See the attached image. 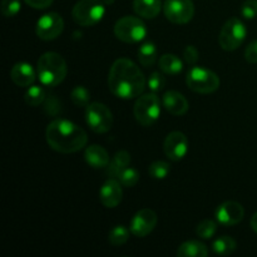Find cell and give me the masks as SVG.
I'll list each match as a JSON object with an SVG mask.
<instances>
[{
	"label": "cell",
	"instance_id": "cell-1",
	"mask_svg": "<svg viewBox=\"0 0 257 257\" xmlns=\"http://www.w3.org/2000/svg\"><path fill=\"white\" fill-rule=\"evenodd\" d=\"M108 87L118 98L133 99L146 88V78L137 64L127 58H119L112 64L108 74Z\"/></svg>",
	"mask_w": 257,
	"mask_h": 257
},
{
	"label": "cell",
	"instance_id": "cell-2",
	"mask_svg": "<svg viewBox=\"0 0 257 257\" xmlns=\"http://www.w3.org/2000/svg\"><path fill=\"white\" fill-rule=\"evenodd\" d=\"M45 137L49 147L59 153H75L84 148L88 142V136L83 128L62 118L48 124Z\"/></svg>",
	"mask_w": 257,
	"mask_h": 257
},
{
	"label": "cell",
	"instance_id": "cell-3",
	"mask_svg": "<svg viewBox=\"0 0 257 257\" xmlns=\"http://www.w3.org/2000/svg\"><path fill=\"white\" fill-rule=\"evenodd\" d=\"M68 73L64 58L55 52L44 53L37 64V75L42 84L55 87L65 79Z\"/></svg>",
	"mask_w": 257,
	"mask_h": 257
},
{
	"label": "cell",
	"instance_id": "cell-4",
	"mask_svg": "<svg viewBox=\"0 0 257 257\" xmlns=\"http://www.w3.org/2000/svg\"><path fill=\"white\" fill-rule=\"evenodd\" d=\"M104 5L100 0H79L72 10L73 20L80 27H93L104 17Z\"/></svg>",
	"mask_w": 257,
	"mask_h": 257
},
{
	"label": "cell",
	"instance_id": "cell-5",
	"mask_svg": "<svg viewBox=\"0 0 257 257\" xmlns=\"http://www.w3.org/2000/svg\"><path fill=\"white\" fill-rule=\"evenodd\" d=\"M186 83L191 90L201 94H210L220 87V78L215 72L203 67H193L188 70Z\"/></svg>",
	"mask_w": 257,
	"mask_h": 257
},
{
	"label": "cell",
	"instance_id": "cell-6",
	"mask_svg": "<svg viewBox=\"0 0 257 257\" xmlns=\"http://www.w3.org/2000/svg\"><path fill=\"white\" fill-rule=\"evenodd\" d=\"M135 118L143 127H150L161 114V100L155 93L140 95L133 107Z\"/></svg>",
	"mask_w": 257,
	"mask_h": 257
},
{
	"label": "cell",
	"instance_id": "cell-7",
	"mask_svg": "<svg viewBox=\"0 0 257 257\" xmlns=\"http://www.w3.org/2000/svg\"><path fill=\"white\" fill-rule=\"evenodd\" d=\"M247 30L245 24L237 18H231L223 24L218 35V43L220 47L226 52H232L236 50L245 40Z\"/></svg>",
	"mask_w": 257,
	"mask_h": 257
},
{
	"label": "cell",
	"instance_id": "cell-8",
	"mask_svg": "<svg viewBox=\"0 0 257 257\" xmlns=\"http://www.w3.org/2000/svg\"><path fill=\"white\" fill-rule=\"evenodd\" d=\"M114 34L124 43H138L147 35L146 24L137 17H123L114 24Z\"/></svg>",
	"mask_w": 257,
	"mask_h": 257
},
{
	"label": "cell",
	"instance_id": "cell-9",
	"mask_svg": "<svg viewBox=\"0 0 257 257\" xmlns=\"http://www.w3.org/2000/svg\"><path fill=\"white\" fill-rule=\"evenodd\" d=\"M85 120L95 133H105L112 128L113 114L103 103L93 102L85 107Z\"/></svg>",
	"mask_w": 257,
	"mask_h": 257
},
{
	"label": "cell",
	"instance_id": "cell-10",
	"mask_svg": "<svg viewBox=\"0 0 257 257\" xmlns=\"http://www.w3.org/2000/svg\"><path fill=\"white\" fill-rule=\"evenodd\" d=\"M163 12L173 24H187L195 14V5L192 0H166Z\"/></svg>",
	"mask_w": 257,
	"mask_h": 257
},
{
	"label": "cell",
	"instance_id": "cell-11",
	"mask_svg": "<svg viewBox=\"0 0 257 257\" xmlns=\"http://www.w3.org/2000/svg\"><path fill=\"white\" fill-rule=\"evenodd\" d=\"M63 29H64L63 18L58 13H48L38 20L35 32L40 39L49 42L57 39L62 34Z\"/></svg>",
	"mask_w": 257,
	"mask_h": 257
},
{
	"label": "cell",
	"instance_id": "cell-12",
	"mask_svg": "<svg viewBox=\"0 0 257 257\" xmlns=\"http://www.w3.org/2000/svg\"><path fill=\"white\" fill-rule=\"evenodd\" d=\"M157 215L151 208H142L131 220L130 230L136 237H146L157 226Z\"/></svg>",
	"mask_w": 257,
	"mask_h": 257
},
{
	"label": "cell",
	"instance_id": "cell-13",
	"mask_svg": "<svg viewBox=\"0 0 257 257\" xmlns=\"http://www.w3.org/2000/svg\"><path fill=\"white\" fill-rule=\"evenodd\" d=\"M163 151L171 161L177 162L183 160L188 152V140L185 133L175 131L167 135L163 142Z\"/></svg>",
	"mask_w": 257,
	"mask_h": 257
},
{
	"label": "cell",
	"instance_id": "cell-14",
	"mask_svg": "<svg viewBox=\"0 0 257 257\" xmlns=\"http://www.w3.org/2000/svg\"><path fill=\"white\" fill-rule=\"evenodd\" d=\"M243 216H245V210L242 205L236 201H226L216 210V220L226 227L240 223L243 220Z\"/></svg>",
	"mask_w": 257,
	"mask_h": 257
},
{
	"label": "cell",
	"instance_id": "cell-15",
	"mask_svg": "<svg viewBox=\"0 0 257 257\" xmlns=\"http://www.w3.org/2000/svg\"><path fill=\"white\" fill-rule=\"evenodd\" d=\"M122 185L115 178H109L103 183L99 190V201L104 207L114 208L122 202Z\"/></svg>",
	"mask_w": 257,
	"mask_h": 257
},
{
	"label": "cell",
	"instance_id": "cell-16",
	"mask_svg": "<svg viewBox=\"0 0 257 257\" xmlns=\"http://www.w3.org/2000/svg\"><path fill=\"white\" fill-rule=\"evenodd\" d=\"M162 104L166 110L173 115H183L188 110V102L185 95L176 90H168L163 94Z\"/></svg>",
	"mask_w": 257,
	"mask_h": 257
},
{
	"label": "cell",
	"instance_id": "cell-17",
	"mask_svg": "<svg viewBox=\"0 0 257 257\" xmlns=\"http://www.w3.org/2000/svg\"><path fill=\"white\" fill-rule=\"evenodd\" d=\"M35 72L28 63H17L10 70V78L18 87H29L35 82Z\"/></svg>",
	"mask_w": 257,
	"mask_h": 257
},
{
	"label": "cell",
	"instance_id": "cell-18",
	"mask_svg": "<svg viewBox=\"0 0 257 257\" xmlns=\"http://www.w3.org/2000/svg\"><path fill=\"white\" fill-rule=\"evenodd\" d=\"M84 158L87 161L88 165L90 167L95 168V170H100V168L108 167L110 160L109 155H108L107 151L103 147L98 145H92L85 150Z\"/></svg>",
	"mask_w": 257,
	"mask_h": 257
},
{
	"label": "cell",
	"instance_id": "cell-19",
	"mask_svg": "<svg viewBox=\"0 0 257 257\" xmlns=\"http://www.w3.org/2000/svg\"><path fill=\"white\" fill-rule=\"evenodd\" d=\"M133 9L145 19H153L162 9L161 0H133Z\"/></svg>",
	"mask_w": 257,
	"mask_h": 257
},
{
	"label": "cell",
	"instance_id": "cell-20",
	"mask_svg": "<svg viewBox=\"0 0 257 257\" xmlns=\"http://www.w3.org/2000/svg\"><path fill=\"white\" fill-rule=\"evenodd\" d=\"M207 255V246L197 240L186 241L181 243L177 250L178 257H206Z\"/></svg>",
	"mask_w": 257,
	"mask_h": 257
},
{
	"label": "cell",
	"instance_id": "cell-21",
	"mask_svg": "<svg viewBox=\"0 0 257 257\" xmlns=\"http://www.w3.org/2000/svg\"><path fill=\"white\" fill-rule=\"evenodd\" d=\"M130 163H131L130 153H128L127 151H119V152H117L114 156H113L109 165H108V171H107L108 175H109L110 177H118L119 173L130 166Z\"/></svg>",
	"mask_w": 257,
	"mask_h": 257
},
{
	"label": "cell",
	"instance_id": "cell-22",
	"mask_svg": "<svg viewBox=\"0 0 257 257\" xmlns=\"http://www.w3.org/2000/svg\"><path fill=\"white\" fill-rule=\"evenodd\" d=\"M161 70L166 74H172L176 75L178 73L182 72L183 69V63L177 55L175 54H163L160 58V62H158Z\"/></svg>",
	"mask_w": 257,
	"mask_h": 257
},
{
	"label": "cell",
	"instance_id": "cell-23",
	"mask_svg": "<svg viewBox=\"0 0 257 257\" xmlns=\"http://www.w3.org/2000/svg\"><path fill=\"white\" fill-rule=\"evenodd\" d=\"M138 60L143 67H152L157 59V48L153 43H146L138 49Z\"/></svg>",
	"mask_w": 257,
	"mask_h": 257
},
{
	"label": "cell",
	"instance_id": "cell-24",
	"mask_svg": "<svg viewBox=\"0 0 257 257\" xmlns=\"http://www.w3.org/2000/svg\"><path fill=\"white\" fill-rule=\"evenodd\" d=\"M236 241L230 236H221L217 240L213 241L212 248L217 255L227 256L235 252L236 250Z\"/></svg>",
	"mask_w": 257,
	"mask_h": 257
},
{
	"label": "cell",
	"instance_id": "cell-25",
	"mask_svg": "<svg viewBox=\"0 0 257 257\" xmlns=\"http://www.w3.org/2000/svg\"><path fill=\"white\" fill-rule=\"evenodd\" d=\"M45 98H47L45 90L40 85H32L30 88H28L27 93L24 95L25 103L30 107H38V105L43 104Z\"/></svg>",
	"mask_w": 257,
	"mask_h": 257
},
{
	"label": "cell",
	"instance_id": "cell-26",
	"mask_svg": "<svg viewBox=\"0 0 257 257\" xmlns=\"http://www.w3.org/2000/svg\"><path fill=\"white\" fill-rule=\"evenodd\" d=\"M130 233L131 230H128L125 226L119 225V226H115L110 230L109 236H108V240H109L110 245L113 246H120V245H124L125 242L128 241L130 238Z\"/></svg>",
	"mask_w": 257,
	"mask_h": 257
},
{
	"label": "cell",
	"instance_id": "cell-27",
	"mask_svg": "<svg viewBox=\"0 0 257 257\" xmlns=\"http://www.w3.org/2000/svg\"><path fill=\"white\" fill-rule=\"evenodd\" d=\"M70 99L77 107H87L90 102V93L83 85H77L70 92Z\"/></svg>",
	"mask_w": 257,
	"mask_h": 257
},
{
	"label": "cell",
	"instance_id": "cell-28",
	"mask_svg": "<svg viewBox=\"0 0 257 257\" xmlns=\"http://www.w3.org/2000/svg\"><path fill=\"white\" fill-rule=\"evenodd\" d=\"M171 171V166L165 161H156L151 163L148 168V173L155 180H165Z\"/></svg>",
	"mask_w": 257,
	"mask_h": 257
},
{
	"label": "cell",
	"instance_id": "cell-29",
	"mask_svg": "<svg viewBox=\"0 0 257 257\" xmlns=\"http://www.w3.org/2000/svg\"><path fill=\"white\" fill-rule=\"evenodd\" d=\"M216 231H217V223L213 220H203L202 222L198 223L197 228H196L197 236L203 240H210L211 237H213Z\"/></svg>",
	"mask_w": 257,
	"mask_h": 257
},
{
	"label": "cell",
	"instance_id": "cell-30",
	"mask_svg": "<svg viewBox=\"0 0 257 257\" xmlns=\"http://www.w3.org/2000/svg\"><path fill=\"white\" fill-rule=\"evenodd\" d=\"M117 178L123 187H135L138 183V181H140V173L135 168L127 167L119 173V176Z\"/></svg>",
	"mask_w": 257,
	"mask_h": 257
},
{
	"label": "cell",
	"instance_id": "cell-31",
	"mask_svg": "<svg viewBox=\"0 0 257 257\" xmlns=\"http://www.w3.org/2000/svg\"><path fill=\"white\" fill-rule=\"evenodd\" d=\"M147 85L148 88H150L151 92H161L166 85V78L163 77V74H161L160 72L151 73V75L148 77L147 80Z\"/></svg>",
	"mask_w": 257,
	"mask_h": 257
},
{
	"label": "cell",
	"instance_id": "cell-32",
	"mask_svg": "<svg viewBox=\"0 0 257 257\" xmlns=\"http://www.w3.org/2000/svg\"><path fill=\"white\" fill-rule=\"evenodd\" d=\"M20 0H3L2 2V13L4 17L13 18L20 12Z\"/></svg>",
	"mask_w": 257,
	"mask_h": 257
},
{
	"label": "cell",
	"instance_id": "cell-33",
	"mask_svg": "<svg viewBox=\"0 0 257 257\" xmlns=\"http://www.w3.org/2000/svg\"><path fill=\"white\" fill-rule=\"evenodd\" d=\"M43 105H44V107H43L44 112L47 113L48 115H52V117H55V115H58L60 113V110H62L59 99H58L57 97H54V95L45 98Z\"/></svg>",
	"mask_w": 257,
	"mask_h": 257
},
{
	"label": "cell",
	"instance_id": "cell-34",
	"mask_svg": "<svg viewBox=\"0 0 257 257\" xmlns=\"http://www.w3.org/2000/svg\"><path fill=\"white\" fill-rule=\"evenodd\" d=\"M241 14L245 19H255L257 17V0H246L241 7Z\"/></svg>",
	"mask_w": 257,
	"mask_h": 257
},
{
	"label": "cell",
	"instance_id": "cell-35",
	"mask_svg": "<svg viewBox=\"0 0 257 257\" xmlns=\"http://www.w3.org/2000/svg\"><path fill=\"white\" fill-rule=\"evenodd\" d=\"M183 59L187 64H195L198 60V50L195 45H187L183 49Z\"/></svg>",
	"mask_w": 257,
	"mask_h": 257
},
{
	"label": "cell",
	"instance_id": "cell-36",
	"mask_svg": "<svg viewBox=\"0 0 257 257\" xmlns=\"http://www.w3.org/2000/svg\"><path fill=\"white\" fill-rule=\"evenodd\" d=\"M245 58L251 64H257V39L247 45L245 50Z\"/></svg>",
	"mask_w": 257,
	"mask_h": 257
},
{
	"label": "cell",
	"instance_id": "cell-37",
	"mask_svg": "<svg viewBox=\"0 0 257 257\" xmlns=\"http://www.w3.org/2000/svg\"><path fill=\"white\" fill-rule=\"evenodd\" d=\"M29 7L34 8V9H47L53 4V0H24Z\"/></svg>",
	"mask_w": 257,
	"mask_h": 257
},
{
	"label": "cell",
	"instance_id": "cell-38",
	"mask_svg": "<svg viewBox=\"0 0 257 257\" xmlns=\"http://www.w3.org/2000/svg\"><path fill=\"white\" fill-rule=\"evenodd\" d=\"M251 228L257 233V212L251 218Z\"/></svg>",
	"mask_w": 257,
	"mask_h": 257
},
{
	"label": "cell",
	"instance_id": "cell-39",
	"mask_svg": "<svg viewBox=\"0 0 257 257\" xmlns=\"http://www.w3.org/2000/svg\"><path fill=\"white\" fill-rule=\"evenodd\" d=\"M103 3H104L105 5H110V4H113V3H114V0H102Z\"/></svg>",
	"mask_w": 257,
	"mask_h": 257
}]
</instances>
